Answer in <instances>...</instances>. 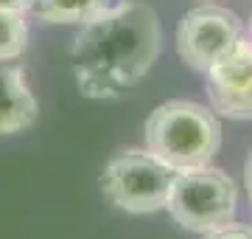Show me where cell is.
I'll return each mask as SVG.
<instances>
[{"label": "cell", "mask_w": 252, "mask_h": 239, "mask_svg": "<svg viewBox=\"0 0 252 239\" xmlns=\"http://www.w3.org/2000/svg\"><path fill=\"white\" fill-rule=\"evenodd\" d=\"M28 45L26 11L0 9V59H17Z\"/></svg>", "instance_id": "9c48e42d"}, {"label": "cell", "mask_w": 252, "mask_h": 239, "mask_svg": "<svg viewBox=\"0 0 252 239\" xmlns=\"http://www.w3.org/2000/svg\"><path fill=\"white\" fill-rule=\"evenodd\" d=\"M162 34L152 6L126 0L121 9L93 20L73 40L70 65L84 99H121L160 56Z\"/></svg>", "instance_id": "6da1fadb"}, {"label": "cell", "mask_w": 252, "mask_h": 239, "mask_svg": "<svg viewBox=\"0 0 252 239\" xmlns=\"http://www.w3.org/2000/svg\"><path fill=\"white\" fill-rule=\"evenodd\" d=\"M31 3H34V0H0V9H9V11H26V14H28Z\"/></svg>", "instance_id": "8fae6325"}, {"label": "cell", "mask_w": 252, "mask_h": 239, "mask_svg": "<svg viewBox=\"0 0 252 239\" xmlns=\"http://www.w3.org/2000/svg\"><path fill=\"white\" fill-rule=\"evenodd\" d=\"M165 211L180 228L190 234H213L235 220L238 186L216 166L177 172Z\"/></svg>", "instance_id": "3957f363"}, {"label": "cell", "mask_w": 252, "mask_h": 239, "mask_svg": "<svg viewBox=\"0 0 252 239\" xmlns=\"http://www.w3.org/2000/svg\"><path fill=\"white\" fill-rule=\"evenodd\" d=\"M205 239H252V225H224V228L213 231V234H205Z\"/></svg>", "instance_id": "30bf717a"}, {"label": "cell", "mask_w": 252, "mask_h": 239, "mask_svg": "<svg viewBox=\"0 0 252 239\" xmlns=\"http://www.w3.org/2000/svg\"><path fill=\"white\" fill-rule=\"evenodd\" d=\"M207 96L216 116L233 121H252V42L238 45L207 71Z\"/></svg>", "instance_id": "8992f818"}, {"label": "cell", "mask_w": 252, "mask_h": 239, "mask_svg": "<svg viewBox=\"0 0 252 239\" xmlns=\"http://www.w3.org/2000/svg\"><path fill=\"white\" fill-rule=\"evenodd\" d=\"M244 186H247V197H250V205H252V152L244 163Z\"/></svg>", "instance_id": "7c38bea8"}, {"label": "cell", "mask_w": 252, "mask_h": 239, "mask_svg": "<svg viewBox=\"0 0 252 239\" xmlns=\"http://www.w3.org/2000/svg\"><path fill=\"white\" fill-rule=\"evenodd\" d=\"M250 42H252V14H250Z\"/></svg>", "instance_id": "4fadbf2b"}, {"label": "cell", "mask_w": 252, "mask_h": 239, "mask_svg": "<svg viewBox=\"0 0 252 239\" xmlns=\"http://www.w3.org/2000/svg\"><path fill=\"white\" fill-rule=\"evenodd\" d=\"M39 104L28 87L26 71L14 59H0V135L23 132L36 121Z\"/></svg>", "instance_id": "52a82bcc"}, {"label": "cell", "mask_w": 252, "mask_h": 239, "mask_svg": "<svg viewBox=\"0 0 252 239\" xmlns=\"http://www.w3.org/2000/svg\"><path fill=\"white\" fill-rule=\"evenodd\" d=\"M174 172L152 149H121L101 172V189L107 200L126 214H154L165 208L174 186Z\"/></svg>", "instance_id": "277c9868"}, {"label": "cell", "mask_w": 252, "mask_h": 239, "mask_svg": "<svg viewBox=\"0 0 252 239\" xmlns=\"http://www.w3.org/2000/svg\"><path fill=\"white\" fill-rule=\"evenodd\" d=\"M124 3L126 0H34L28 14L51 26H87Z\"/></svg>", "instance_id": "ba28073f"}, {"label": "cell", "mask_w": 252, "mask_h": 239, "mask_svg": "<svg viewBox=\"0 0 252 239\" xmlns=\"http://www.w3.org/2000/svg\"><path fill=\"white\" fill-rule=\"evenodd\" d=\"M146 149L174 172L210 166L221 149V121L199 101H162L146 119Z\"/></svg>", "instance_id": "7a4b0ae2"}, {"label": "cell", "mask_w": 252, "mask_h": 239, "mask_svg": "<svg viewBox=\"0 0 252 239\" xmlns=\"http://www.w3.org/2000/svg\"><path fill=\"white\" fill-rule=\"evenodd\" d=\"M244 37L238 14L216 3L190 9L177 26V51L180 59L196 74H207L213 65L227 56Z\"/></svg>", "instance_id": "5b68a950"}, {"label": "cell", "mask_w": 252, "mask_h": 239, "mask_svg": "<svg viewBox=\"0 0 252 239\" xmlns=\"http://www.w3.org/2000/svg\"><path fill=\"white\" fill-rule=\"evenodd\" d=\"M205 3H216V0H205Z\"/></svg>", "instance_id": "5bb4252c"}]
</instances>
